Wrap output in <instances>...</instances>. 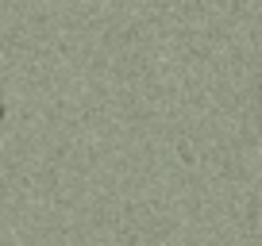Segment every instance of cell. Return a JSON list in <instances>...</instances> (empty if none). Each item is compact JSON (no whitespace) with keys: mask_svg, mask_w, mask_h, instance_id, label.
<instances>
[{"mask_svg":"<svg viewBox=\"0 0 262 246\" xmlns=\"http://www.w3.org/2000/svg\"><path fill=\"white\" fill-rule=\"evenodd\" d=\"M0 123H4V100H0Z\"/></svg>","mask_w":262,"mask_h":246,"instance_id":"6da1fadb","label":"cell"}]
</instances>
